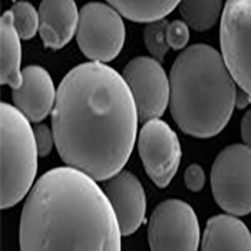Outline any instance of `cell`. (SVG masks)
I'll return each instance as SVG.
<instances>
[{"mask_svg": "<svg viewBox=\"0 0 251 251\" xmlns=\"http://www.w3.org/2000/svg\"><path fill=\"white\" fill-rule=\"evenodd\" d=\"M138 111L122 75L106 63L86 62L59 83L52 131L66 167L97 182L119 174L135 145Z\"/></svg>", "mask_w": 251, "mask_h": 251, "instance_id": "cell-1", "label": "cell"}, {"mask_svg": "<svg viewBox=\"0 0 251 251\" xmlns=\"http://www.w3.org/2000/svg\"><path fill=\"white\" fill-rule=\"evenodd\" d=\"M121 237L97 181L71 167L42 175L20 215V251H121Z\"/></svg>", "mask_w": 251, "mask_h": 251, "instance_id": "cell-2", "label": "cell"}, {"mask_svg": "<svg viewBox=\"0 0 251 251\" xmlns=\"http://www.w3.org/2000/svg\"><path fill=\"white\" fill-rule=\"evenodd\" d=\"M237 86L226 62L208 45H193L175 59L170 72V111L182 132L211 138L230 122Z\"/></svg>", "mask_w": 251, "mask_h": 251, "instance_id": "cell-3", "label": "cell"}, {"mask_svg": "<svg viewBox=\"0 0 251 251\" xmlns=\"http://www.w3.org/2000/svg\"><path fill=\"white\" fill-rule=\"evenodd\" d=\"M1 208L20 202L35 187L38 174V147L30 122L19 111L1 103Z\"/></svg>", "mask_w": 251, "mask_h": 251, "instance_id": "cell-4", "label": "cell"}, {"mask_svg": "<svg viewBox=\"0 0 251 251\" xmlns=\"http://www.w3.org/2000/svg\"><path fill=\"white\" fill-rule=\"evenodd\" d=\"M215 202L230 215L251 213V150L234 144L217 155L211 168Z\"/></svg>", "mask_w": 251, "mask_h": 251, "instance_id": "cell-5", "label": "cell"}, {"mask_svg": "<svg viewBox=\"0 0 251 251\" xmlns=\"http://www.w3.org/2000/svg\"><path fill=\"white\" fill-rule=\"evenodd\" d=\"M76 40L79 49L91 62H111L125 43L124 19L109 3H88L79 10Z\"/></svg>", "mask_w": 251, "mask_h": 251, "instance_id": "cell-6", "label": "cell"}, {"mask_svg": "<svg viewBox=\"0 0 251 251\" xmlns=\"http://www.w3.org/2000/svg\"><path fill=\"white\" fill-rule=\"evenodd\" d=\"M220 45L221 56L235 85L251 97V0L224 3Z\"/></svg>", "mask_w": 251, "mask_h": 251, "instance_id": "cell-7", "label": "cell"}, {"mask_svg": "<svg viewBox=\"0 0 251 251\" xmlns=\"http://www.w3.org/2000/svg\"><path fill=\"white\" fill-rule=\"evenodd\" d=\"M151 251H198L200 223L190 204L181 200L162 201L150 217Z\"/></svg>", "mask_w": 251, "mask_h": 251, "instance_id": "cell-8", "label": "cell"}, {"mask_svg": "<svg viewBox=\"0 0 251 251\" xmlns=\"http://www.w3.org/2000/svg\"><path fill=\"white\" fill-rule=\"evenodd\" d=\"M141 122L159 119L170 103V77L161 62L148 56H138L122 71Z\"/></svg>", "mask_w": 251, "mask_h": 251, "instance_id": "cell-9", "label": "cell"}, {"mask_svg": "<svg viewBox=\"0 0 251 251\" xmlns=\"http://www.w3.org/2000/svg\"><path fill=\"white\" fill-rule=\"evenodd\" d=\"M138 151L148 176L156 187L165 188L176 174L182 156L174 129L161 119L145 122L138 135Z\"/></svg>", "mask_w": 251, "mask_h": 251, "instance_id": "cell-10", "label": "cell"}, {"mask_svg": "<svg viewBox=\"0 0 251 251\" xmlns=\"http://www.w3.org/2000/svg\"><path fill=\"white\" fill-rule=\"evenodd\" d=\"M103 193L115 211L121 234H134L142 226L147 211L145 191L139 179L128 171H121L106 181Z\"/></svg>", "mask_w": 251, "mask_h": 251, "instance_id": "cell-11", "label": "cell"}, {"mask_svg": "<svg viewBox=\"0 0 251 251\" xmlns=\"http://www.w3.org/2000/svg\"><path fill=\"white\" fill-rule=\"evenodd\" d=\"M22 75V85L12 95L15 108L29 122H40L52 114L58 91L49 72L39 65L23 68Z\"/></svg>", "mask_w": 251, "mask_h": 251, "instance_id": "cell-12", "label": "cell"}, {"mask_svg": "<svg viewBox=\"0 0 251 251\" xmlns=\"http://www.w3.org/2000/svg\"><path fill=\"white\" fill-rule=\"evenodd\" d=\"M39 35L45 48L62 49L76 35L79 10L74 0H45L39 6Z\"/></svg>", "mask_w": 251, "mask_h": 251, "instance_id": "cell-13", "label": "cell"}, {"mask_svg": "<svg viewBox=\"0 0 251 251\" xmlns=\"http://www.w3.org/2000/svg\"><path fill=\"white\" fill-rule=\"evenodd\" d=\"M201 251H251L250 230L234 215H214L207 223Z\"/></svg>", "mask_w": 251, "mask_h": 251, "instance_id": "cell-14", "label": "cell"}, {"mask_svg": "<svg viewBox=\"0 0 251 251\" xmlns=\"http://www.w3.org/2000/svg\"><path fill=\"white\" fill-rule=\"evenodd\" d=\"M22 45L20 36L13 26L10 12H4L0 19V82L13 91L20 88L22 75Z\"/></svg>", "mask_w": 251, "mask_h": 251, "instance_id": "cell-15", "label": "cell"}, {"mask_svg": "<svg viewBox=\"0 0 251 251\" xmlns=\"http://www.w3.org/2000/svg\"><path fill=\"white\" fill-rule=\"evenodd\" d=\"M109 4L115 9L116 12L125 18V19L139 22V23H154L164 20L175 7L179 4V1L171 0H155V1H141V0H112Z\"/></svg>", "mask_w": 251, "mask_h": 251, "instance_id": "cell-16", "label": "cell"}, {"mask_svg": "<svg viewBox=\"0 0 251 251\" xmlns=\"http://www.w3.org/2000/svg\"><path fill=\"white\" fill-rule=\"evenodd\" d=\"M182 20L190 29L197 32H205L211 29L223 15V1L220 0H185L178 4Z\"/></svg>", "mask_w": 251, "mask_h": 251, "instance_id": "cell-17", "label": "cell"}, {"mask_svg": "<svg viewBox=\"0 0 251 251\" xmlns=\"http://www.w3.org/2000/svg\"><path fill=\"white\" fill-rule=\"evenodd\" d=\"M12 15L13 26L19 33L20 39L29 40L39 32V10L33 7L29 1H16L9 10Z\"/></svg>", "mask_w": 251, "mask_h": 251, "instance_id": "cell-18", "label": "cell"}, {"mask_svg": "<svg viewBox=\"0 0 251 251\" xmlns=\"http://www.w3.org/2000/svg\"><path fill=\"white\" fill-rule=\"evenodd\" d=\"M170 22L168 20H159L147 25L144 29V42L150 53L156 59L158 62H162L164 56L167 55L170 45L167 40V29Z\"/></svg>", "mask_w": 251, "mask_h": 251, "instance_id": "cell-19", "label": "cell"}, {"mask_svg": "<svg viewBox=\"0 0 251 251\" xmlns=\"http://www.w3.org/2000/svg\"><path fill=\"white\" fill-rule=\"evenodd\" d=\"M167 40L171 49H184L190 40V27L184 20H173L167 29Z\"/></svg>", "mask_w": 251, "mask_h": 251, "instance_id": "cell-20", "label": "cell"}, {"mask_svg": "<svg viewBox=\"0 0 251 251\" xmlns=\"http://www.w3.org/2000/svg\"><path fill=\"white\" fill-rule=\"evenodd\" d=\"M33 131H35V139H36L39 156H46V155L50 154L53 144H55L53 131L48 125H43V124L35 125Z\"/></svg>", "mask_w": 251, "mask_h": 251, "instance_id": "cell-21", "label": "cell"}, {"mask_svg": "<svg viewBox=\"0 0 251 251\" xmlns=\"http://www.w3.org/2000/svg\"><path fill=\"white\" fill-rule=\"evenodd\" d=\"M184 181L190 191L193 193L201 191L205 184V173L202 167H200L198 164H191L190 167H187L184 173Z\"/></svg>", "mask_w": 251, "mask_h": 251, "instance_id": "cell-22", "label": "cell"}, {"mask_svg": "<svg viewBox=\"0 0 251 251\" xmlns=\"http://www.w3.org/2000/svg\"><path fill=\"white\" fill-rule=\"evenodd\" d=\"M241 138L244 141V145L251 150V109H249L241 121Z\"/></svg>", "mask_w": 251, "mask_h": 251, "instance_id": "cell-23", "label": "cell"}]
</instances>
